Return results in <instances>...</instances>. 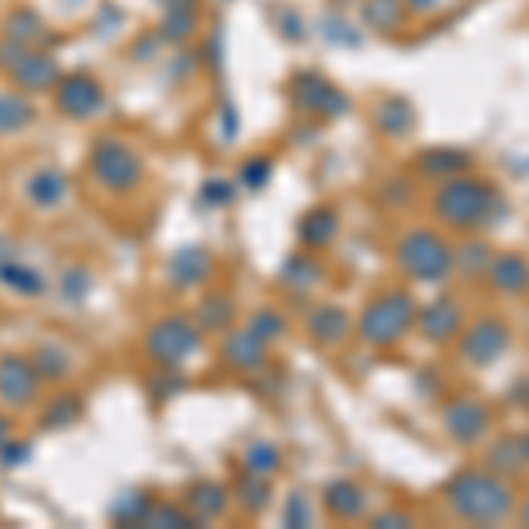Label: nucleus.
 I'll return each mask as SVG.
<instances>
[{
	"mask_svg": "<svg viewBox=\"0 0 529 529\" xmlns=\"http://www.w3.org/2000/svg\"><path fill=\"white\" fill-rule=\"evenodd\" d=\"M448 501L452 508L470 522H501L512 512V491L487 470H462L448 484Z\"/></svg>",
	"mask_w": 529,
	"mask_h": 529,
	"instance_id": "nucleus-1",
	"label": "nucleus"
},
{
	"mask_svg": "<svg viewBox=\"0 0 529 529\" xmlns=\"http://www.w3.org/2000/svg\"><path fill=\"white\" fill-rule=\"evenodd\" d=\"M441 223L455 226V230H477L498 209V191L487 180H470V177H452L434 198Z\"/></svg>",
	"mask_w": 529,
	"mask_h": 529,
	"instance_id": "nucleus-2",
	"label": "nucleus"
},
{
	"mask_svg": "<svg viewBox=\"0 0 529 529\" xmlns=\"http://www.w3.org/2000/svg\"><path fill=\"white\" fill-rule=\"evenodd\" d=\"M399 265H403L406 276H413L417 283H441L448 279L455 265L452 247L445 244V237L431 230H413L399 240V251H395Z\"/></svg>",
	"mask_w": 529,
	"mask_h": 529,
	"instance_id": "nucleus-3",
	"label": "nucleus"
},
{
	"mask_svg": "<svg viewBox=\"0 0 529 529\" xmlns=\"http://www.w3.org/2000/svg\"><path fill=\"white\" fill-rule=\"evenodd\" d=\"M413 297L403 290L381 293L378 300H371L364 314H360V336L374 346H392L406 336V328L413 325Z\"/></svg>",
	"mask_w": 529,
	"mask_h": 529,
	"instance_id": "nucleus-4",
	"label": "nucleus"
},
{
	"mask_svg": "<svg viewBox=\"0 0 529 529\" xmlns=\"http://www.w3.org/2000/svg\"><path fill=\"white\" fill-rule=\"evenodd\" d=\"M0 68L8 71V75L29 92L53 89V85L60 82V68L50 53H43L39 46L15 43V39H4V43H0Z\"/></svg>",
	"mask_w": 529,
	"mask_h": 529,
	"instance_id": "nucleus-5",
	"label": "nucleus"
},
{
	"mask_svg": "<svg viewBox=\"0 0 529 529\" xmlns=\"http://www.w3.org/2000/svg\"><path fill=\"white\" fill-rule=\"evenodd\" d=\"M92 170H96V177L103 180L106 187H117V191L135 187L138 177H142L138 156L120 142H99L96 152H92Z\"/></svg>",
	"mask_w": 529,
	"mask_h": 529,
	"instance_id": "nucleus-6",
	"label": "nucleus"
},
{
	"mask_svg": "<svg viewBox=\"0 0 529 529\" xmlns=\"http://www.w3.org/2000/svg\"><path fill=\"white\" fill-rule=\"evenodd\" d=\"M53 89H57V106L75 120L96 117L106 103L103 85H99L92 75H68V78H60Z\"/></svg>",
	"mask_w": 529,
	"mask_h": 529,
	"instance_id": "nucleus-7",
	"label": "nucleus"
},
{
	"mask_svg": "<svg viewBox=\"0 0 529 529\" xmlns=\"http://www.w3.org/2000/svg\"><path fill=\"white\" fill-rule=\"evenodd\" d=\"M198 343V328L184 318H170L149 332V353L163 364H180Z\"/></svg>",
	"mask_w": 529,
	"mask_h": 529,
	"instance_id": "nucleus-8",
	"label": "nucleus"
},
{
	"mask_svg": "<svg viewBox=\"0 0 529 529\" xmlns=\"http://www.w3.org/2000/svg\"><path fill=\"white\" fill-rule=\"evenodd\" d=\"M508 339L512 336H508V328L498 318H484L462 336V357L477 367H487L508 350Z\"/></svg>",
	"mask_w": 529,
	"mask_h": 529,
	"instance_id": "nucleus-9",
	"label": "nucleus"
},
{
	"mask_svg": "<svg viewBox=\"0 0 529 529\" xmlns=\"http://www.w3.org/2000/svg\"><path fill=\"white\" fill-rule=\"evenodd\" d=\"M445 427L462 445H477L487 434V427H491V413L477 399H459V403H452L445 410Z\"/></svg>",
	"mask_w": 529,
	"mask_h": 529,
	"instance_id": "nucleus-10",
	"label": "nucleus"
},
{
	"mask_svg": "<svg viewBox=\"0 0 529 529\" xmlns=\"http://www.w3.org/2000/svg\"><path fill=\"white\" fill-rule=\"evenodd\" d=\"M293 92H297V103L307 106L314 113H325V117H336V113H346V96L336 89V85H328L321 75L307 71L293 82Z\"/></svg>",
	"mask_w": 529,
	"mask_h": 529,
	"instance_id": "nucleus-11",
	"label": "nucleus"
},
{
	"mask_svg": "<svg viewBox=\"0 0 529 529\" xmlns=\"http://www.w3.org/2000/svg\"><path fill=\"white\" fill-rule=\"evenodd\" d=\"M36 395V371L29 360L22 357H4L0 360V399L11 406L29 403Z\"/></svg>",
	"mask_w": 529,
	"mask_h": 529,
	"instance_id": "nucleus-12",
	"label": "nucleus"
},
{
	"mask_svg": "<svg viewBox=\"0 0 529 529\" xmlns=\"http://www.w3.org/2000/svg\"><path fill=\"white\" fill-rule=\"evenodd\" d=\"M462 328V311L452 297H438L424 307L420 314V332H424L431 343H448L452 336H459Z\"/></svg>",
	"mask_w": 529,
	"mask_h": 529,
	"instance_id": "nucleus-13",
	"label": "nucleus"
},
{
	"mask_svg": "<svg viewBox=\"0 0 529 529\" xmlns=\"http://www.w3.org/2000/svg\"><path fill=\"white\" fill-rule=\"evenodd\" d=\"M491 272V283L501 293H522L529 290V261L522 254H498V258L487 265Z\"/></svg>",
	"mask_w": 529,
	"mask_h": 529,
	"instance_id": "nucleus-14",
	"label": "nucleus"
},
{
	"mask_svg": "<svg viewBox=\"0 0 529 529\" xmlns=\"http://www.w3.org/2000/svg\"><path fill=\"white\" fill-rule=\"evenodd\" d=\"M29 198L43 209H53L68 198V177L60 170H39L36 177L29 180Z\"/></svg>",
	"mask_w": 529,
	"mask_h": 529,
	"instance_id": "nucleus-15",
	"label": "nucleus"
},
{
	"mask_svg": "<svg viewBox=\"0 0 529 529\" xmlns=\"http://www.w3.org/2000/svg\"><path fill=\"white\" fill-rule=\"evenodd\" d=\"M325 501L339 519H357V515L364 512V491H360L357 484H350V480H336V484L325 491Z\"/></svg>",
	"mask_w": 529,
	"mask_h": 529,
	"instance_id": "nucleus-16",
	"label": "nucleus"
},
{
	"mask_svg": "<svg viewBox=\"0 0 529 529\" xmlns=\"http://www.w3.org/2000/svg\"><path fill=\"white\" fill-rule=\"evenodd\" d=\"M32 120V103L18 92H0V135H18Z\"/></svg>",
	"mask_w": 529,
	"mask_h": 529,
	"instance_id": "nucleus-17",
	"label": "nucleus"
},
{
	"mask_svg": "<svg viewBox=\"0 0 529 529\" xmlns=\"http://www.w3.org/2000/svg\"><path fill=\"white\" fill-rule=\"evenodd\" d=\"M226 357H230L233 367H244V371H251V367L261 364V357H265V339H258L247 328V332H237V336L230 339V346H226Z\"/></svg>",
	"mask_w": 529,
	"mask_h": 529,
	"instance_id": "nucleus-18",
	"label": "nucleus"
},
{
	"mask_svg": "<svg viewBox=\"0 0 529 529\" xmlns=\"http://www.w3.org/2000/svg\"><path fill=\"white\" fill-rule=\"evenodd\" d=\"M346 328H350V321H346V314L339 307H321V311L311 314V336L325 346L339 343L346 336Z\"/></svg>",
	"mask_w": 529,
	"mask_h": 529,
	"instance_id": "nucleus-19",
	"label": "nucleus"
},
{
	"mask_svg": "<svg viewBox=\"0 0 529 529\" xmlns=\"http://www.w3.org/2000/svg\"><path fill=\"white\" fill-rule=\"evenodd\" d=\"M43 36H46V25L39 22V15H32V11H15V15L4 22V39H15V43L39 46Z\"/></svg>",
	"mask_w": 529,
	"mask_h": 529,
	"instance_id": "nucleus-20",
	"label": "nucleus"
},
{
	"mask_svg": "<svg viewBox=\"0 0 529 529\" xmlns=\"http://www.w3.org/2000/svg\"><path fill=\"white\" fill-rule=\"evenodd\" d=\"M279 459H283V455H279V448L272 445V441H254L251 448H247V473H251V477H272V473L279 470Z\"/></svg>",
	"mask_w": 529,
	"mask_h": 529,
	"instance_id": "nucleus-21",
	"label": "nucleus"
},
{
	"mask_svg": "<svg viewBox=\"0 0 529 529\" xmlns=\"http://www.w3.org/2000/svg\"><path fill=\"white\" fill-rule=\"evenodd\" d=\"M332 233H336V216H332L328 209L311 212V216L304 219V226H300V237H304V244H328V240H332Z\"/></svg>",
	"mask_w": 529,
	"mask_h": 529,
	"instance_id": "nucleus-22",
	"label": "nucleus"
},
{
	"mask_svg": "<svg viewBox=\"0 0 529 529\" xmlns=\"http://www.w3.org/2000/svg\"><path fill=\"white\" fill-rule=\"evenodd\" d=\"M487 466H491L494 473H519L522 466H526V459H522V448L519 441H498L491 452V459H487Z\"/></svg>",
	"mask_w": 529,
	"mask_h": 529,
	"instance_id": "nucleus-23",
	"label": "nucleus"
},
{
	"mask_svg": "<svg viewBox=\"0 0 529 529\" xmlns=\"http://www.w3.org/2000/svg\"><path fill=\"white\" fill-rule=\"evenodd\" d=\"M381 127H385L388 135H406V131L413 127L410 103H403V99H388V103L381 106Z\"/></svg>",
	"mask_w": 529,
	"mask_h": 529,
	"instance_id": "nucleus-24",
	"label": "nucleus"
},
{
	"mask_svg": "<svg viewBox=\"0 0 529 529\" xmlns=\"http://www.w3.org/2000/svg\"><path fill=\"white\" fill-rule=\"evenodd\" d=\"M466 152H452V149H434L427 152V156H420V166H424V173H459L466 170Z\"/></svg>",
	"mask_w": 529,
	"mask_h": 529,
	"instance_id": "nucleus-25",
	"label": "nucleus"
},
{
	"mask_svg": "<svg viewBox=\"0 0 529 529\" xmlns=\"http://www.w3.org/2000/svg\"><path fill=\"white\" fill-rule=\"evenodd\" d=\"M194 505L202 508V515L205 519H212V515H219L226 508V494H223V487H216V484H202L198 491H194Z\"/></svg>",
	"mask_w": 529,
	"mask_h": 529,
	"instance_id": "nucleus-26",
	"label": "nucleus"
},
{
	"mask_svg": "<svg viewBox=\"0 0 529 529\" xmlns=\"http://www.w3.org/2000/svg\"><path fill=\"white\" fill-rule=\"evenodd\" d=\"M283 328H286V321L279 318V314H272V311H261L258 318L251 321V332H254L258 339H276L279 332H283Z\"/></svg>",
	"mask_w": 529,
	"mask_h": 529,
	"instance_id": "nucleus-27",
	"label": "nucleus"
},
{
	"mask_svg": "<svg viewBox=\"0 0 529 529\" xmlns=\"http://www.w3.org/2000/svg\"><path fill=\"white\" fill-rule=\"evenodd\" d=\"M240 494H244V505L254 508V512H261V508L269 505V487L261 484V477H254V484L247 480V484L240 487Z\"/></svg>",
	"mask_w": 529,
	"mask_h": 529,
	"instance_id": "nucleus-28",
	"label": "nucleus"
},
{
	"mask_svg": "<svg viewBox=\"0 0 529 529\" xmlns=\"http://www.w3.org/2000/svg\"><path fill=\"white\" fill-rule=\"evenodd\" d=\"M283 522H286V526H311V508H307L304 494H293L290 505H286Z\"/></svg>",
	"mask_w": 529,
	"mask_h": 529,
	"instance_id": "nucleus-29",
	"label": "nucleus"
},
{
	"mask_svg": "<svg viewBox=\"0 0 529 529\" xmlns=\"http://www.w3.org/2000/svg\"><path fill=\"white\" fill-rule=\"evenodd\" d=\"M293 269L300 272H286V283H297V286H307L318 279V265H311V261H290Z\"/></svg>",
	"mask_w": 529,
	"mask_h": 529,
	"instance_id": "nucleus-30",
	"label": "nucleus"
},
{
	"mask_svg": "<svg viewBox=\"0 0 529 529\" xmlns=\"http://www.w3.org/2000/svg\"><path fill=\"white\" fill-rule=\"evenodd\" d=\"M480 269H487V251L480 244H470L466 247V265H462V272H466V276H477Z\"/></svg>",
	"mask_w": 529,
	"mask_h": 529,
	"instance_id": "nucleus-31",
	"label": "nucleus"
},
{
	"mask_svg": "<svg viewBox=\"0 0 529 529\" xmlns=\"http://www.w3.org/2000/svg\"><path fill=\"white\" fill-rule=\"evenodd\" d=\"M269 173H272V166L265 163V159H258V163H247V170H244V180L251 187H261L265 180H269Z\"/></svg>",
	"mask_w": 529,
	"mask_h": 529,
	"instance_id": "nucleus-32",
	"label": "nucleus"
},
{
	"mask_svg": "<svg viewBox=\"0 0 529 529\" xmlns=\"http://www.w3.org/2000/svg\"><path fill=\"white\" fill-rule=\"evenodd\" d=\"M410 515H403V512H385V515H378L374 519V526H410Z\"/></svg>",
	"mask_w": 529,
	"mask_h": 529,
	"instance_id": "nucleus-33",
	"label": "nucleus"
},
{
	"mask_svg": "<svg viewBox=\"0 0 529 529\" xmlns=\"http://www.w3.org/2000/svg\"><path fill=\"white\" fill-rule=\"evenodd\" d=\"M166 11H198V0H163Z\"/></svg>",
	"mask_w": 529,
	"mask_h": 529,
	"instance_id": "nucleus-34",
	"label": "nucleus"
},
{
	"mask_svg": "<svg viewBox=\"0 0 529 529\" xmlns=\"http://www.w3.org/2000/svg\"><path fill=\"white\" fill-rule=\"evenodd\" d=\"M519 448H522V459H526V462H529V434H526V438H522V441H519Z\"/></svg>",
	"mask_w": 529,
	"mask_h": 529,
	"instance_id": "nucleus-35",
	"label": "nucleus"
},
{
	"mask_svg": "<svg viewBox=\"0 0 529 529\" xmlns=\"http://www.w3.org/2000/svg\"><path fill=\"white\" fill-rule=\"evenodd\" d=\"M522 522H526V526H529V505L522 508Z\"/></svg>",
	"mask_w": 529,
	"mask_h": 529,
	"instance_id": "nucleus-36",
	"label": "nucleus"
}]
</instances>
